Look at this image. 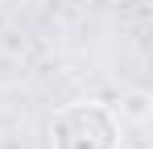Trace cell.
Here are the masks:
<instances>
[{"mask_svg": "<svg viewBox=\"0 0 153 149\" xmlns=\"http://www.w3.org/2000/svg\"><path fill=\"white\" fill-rule=\"evenodd\" d=\"M116 120H132V124H145L149 120V91H128L120 99V116Z\"/></svg>", "mask_w": 153, "mask_h": 149, "instance_id": "2", "label": "cell"}, {"mask_svg": "<svg viewBox=\"0 0 153 149\" xmlns=\"http://www.w3.org/2000/svg\"><path fill=\"white\" fill-rule=\"evenodd\" d=\"M50 145L54 149H120V120L108 104H95V99L62 104L50 120Z\"/></svg>", "mask_w": 153, "mask_h": 149, "instance_id": "1", "label": "cell"}]
</instances>
